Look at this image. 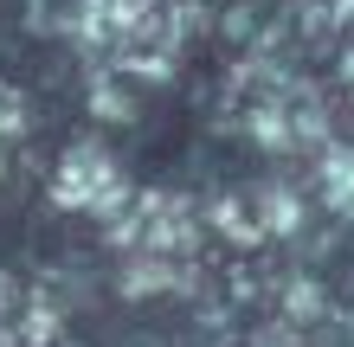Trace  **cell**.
I'll list each match as a JSON object with an SVG mask.
<instances>
[{
    "label": "cell",
    "instance_id": "obj_6",
    "mask_svg": "<svg viewBox=\"0 0 354 347\" xmlns=\"http://www.w3.org/2000/svg\"><path fill=\"white\" fill-rule=\"evenodd\" d=\"M252 206H258V232H297V219H303V206H297L283 187L252 193Z\"/></svg>",
    "mask_w": 354,
    "mask_h": 347
},
{
    "label": "cell",
    "instance_id": "obj_2",
    "mask_svg": "<svg viewBox=\"0 0 354 347\" xmlns=\"http://www.w3.org/2000/svg\"><path fill=\"white\" fill-rule=\"evenodd\" d=\"M110 232L122 251L142 257H180L194 244V206L180 193H129V206L110 219Z\"/></svg>",
    "mask_w": 354,
    "mask_h": 347
},
{
    "label": "cell",
    "instance_id": "obj_10",
    "mask_svg": "<svg viewBox=\"0 0 354 347\" xmlns=\"http://www.w3.org/2000/svg\"><path fill=\"white\" fill-rule=\"evenodd\" d=\"M0 174H7V161H0Z\"/></svg>",
    "mask_w": 354,
    "mask_h": 347
},
{
    "label": "cell",
    "instance_id": "obj_5",
    "mask_svg": "<svg viewBox=\"0 0 354 347\" xmlns=\"http://www.w3.org/2000/svg\"><path fill=\"white\" fill-rule=\"evenodd\" d=\"M322 187H328V206L354 219V148H328L322 155Z\"/></svg>",
    "mask_w": 354,
    "mask_h": 347
},
{
    "label": "cell",
    "instance_id": "obj_7",
    "mask_svg": "<svg viewBox=\"0 0 354 347\" xmlns=\"http://www.w3.org/2000/svg\"><path fill=\"white\" fill-rule=\"evenodd\" d=\"M168 283H180V270H174V264H136V270L122 277V290H129V296H142V290H168Z\"/></svg>",
    "mask_w": 354,
    "mask_h": 347
},
{
    "label": "cell",
    "instance_id": "obj_1",
    "mask_svg": "<svg viewBox=\"0 0 354 347\" xmlns=\"http://www.w3.org/2000/svg\"><path fill=\"white\" fill-rule=\"evenodd\" d=\"M52 199L65 212H97V219H116L129 206V180H122L116 155L97 148V141H71L65 161H58L52 174Z\"/></svg>",
    "mask_w": 354,
    "mask_h": 347
},
{
    "label": "cell",
    "instance_id": "obj_9",
    "mask_svg": "<svg viewBox=\"0 0 354 347\" xmlns=\"http://www.w3.org/2000/svg\"><path fill=\"white\" fill-rule=\"evenodd\" d=\"M342 77H348V90H354V52H348V58H342Z\"/></svg>",
    "mask_w": 354,
    "mask_h": 347
},
{
    "label": "cell",
    "instance_id": "obj_8",
    "mask_svg": "<svg viewBox=\"0 0 354 347\" xmlns=\"http://www.w3.org/2000/svg\"><path fill=\"white\" fill-rule=\"evenodd\" d=\"M19 129H26V103H19V90L7 84V77H0V148H7Z\"/></svg>",
    "mask_w": 354,
    "mask_h": 347
},
{
    "label": "cell",
    "instance_id": "obj_3",
    "mask_svg": "<svg viewBox=\"0 0 354 347\" xmlns=\"http://www.w3.org/2000/svg\"><path fill=\"white\" fill-rule=\"evenodd\" d=\"M252 129H258L264 148H303V141H322V110H316L309 90L283 84V90H270L252 110Z\"/></svg>",
    "mask_w": 354,
    "mask_h": 347
},
{
    "label": "cell",
    "instance_id": "obj_4",
    "mask_svg": "<svg viewBox=\"0 0 354 347\" xmlns=\"http://www.w3.org/2000/svg\"><path fill=\"white\" fill-rule=\"evenodd\" d=\"M142 13H149V0H77V32L91 39V46H129V32L142 26Z\"/></svg>",
    "mask_w": 354,
    "mask_h": 347
}]
</instances>
